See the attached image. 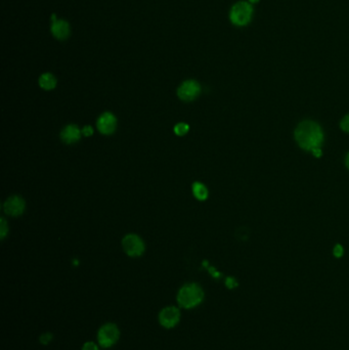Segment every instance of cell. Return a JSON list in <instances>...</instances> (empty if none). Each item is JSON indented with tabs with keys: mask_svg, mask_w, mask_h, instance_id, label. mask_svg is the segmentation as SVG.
<instances>
[{
	"mask_svg": "<svg viewBox=\"0 0 349 350\" xmlns=\"http://www.w3.org/2000/svg\"><path fill=\"white\" fill-rule=\"evenodd\" d=\"M249 2H250L251 4H256V3L259 2V0H249Z\"/></svg>",
	"mask_w": 349,
	"mask_h": 350,
	"instance_id": "cb8c5ba5",
	"label": "cell"
},
{
	"mask_svg": "<svg viewBox=\"0 0 349 350\" xmlns=\"http://www.w3.org/2000/svg\"><path fill=\"white\" fill-rule=\"evenodd\" d=\"M123 250L130 257H139L145 251L143 240L137 235H127L122 241Z\"/></svg>",
	"mask_w": 349,
	"mask_h": 350,
	"instance_id": "5b68a950",
	"label": "cell"
},
{
	"mask_svg": "<svg viewBox=\"0 0 349 350\" xmlns=\"http://www.w3.org/2000/svg\"><path fill=\"white\" fill-rule=\"evenodd\" d=\"M181 321V311L177 306H167L159 314V323L166 329H172Z\"/></svg>",
	"mask_w": 349,
	"mask_h": 350,
	"instance_id": "8992f818",
	"label": "cell"
},
{
	"mask_svg": "<svg viewBox=\"0 0 349 350\" xmlns=\"http://www.w3.org/2000/svg\"><path fill=\"white\" fill-rule=\"evenodd\" d=\"M117 125L116 117L111 113H104L98 120V128L103 135H112Z\"/></svg>",
	"mask_w": 349,
	"mask_h": 350,
	"instance_id": "ba28073f",
	"label": "cell"
},
{
	"mask_svg": "<svg viewBox=\"0 0 349 350\" xmlns=\"http://www.w3.org/2000/svg\"><path fill=\"white\" fill-rule=\"evenodd\" d=\"M120 338V331L117 325L108 323L101 327L98 333L99 345L103 348H110L115 345Z\"/></svg>",
	"mask_w": 349,
	"mask_h": 350,
	"instance_id": "277c9868",
	"label": "cell"
},
{
	"mask_svg": "<svg viewBox=\"0 0 349 350\" xmlns=\"http://www.w3.org/2000/svg\"><path fill=\"white\" fill-rule=\"evenodd\" d=\"M333 253H334V256L337 257V258L342 257V255H343V247L341 245H336L335 248H334Z\"/></svg>",
	"mask_w": 349,
	"mask_h": 350,
	"instance_id": "d6986e66",
	"label": "cell"
},
{
	"mask_svg": "<svg viewBox=\"0 0 349 350\" xmlns=\"http://www.w3.org/2000/svg\"><path fill=\"white\" fill-rule=\"evenodd\" d=\"M201 93V86L195 80L185 81L178 91L179 98L185 102H192L199 97Z\"/></svg>",
	"mask_w": 349,
	"mask_h": 350,
	"instance_id": "52a82bcc",
	"label": "cell"
},
{
	"mask_svg": "<svg viewBox=\"0 0 349 350\" xmlns=\"http://www.w3.org/2000/svg\"><path fill=\"white\" fill-rule=\"evenodd\" d=\"M346 166H347L348 169H349V154H348L347 157H346Z\"/></svg>",
	"mask_w": 349,
	"mask_h": 350,
	"instance_id": "603a6c76",
	"label": "cell"
},
{
	"mask_svg": "<svg viewBox=\"0 0 349 350\" xmlns=\"http://www.w3.org/2000/svg\"><path fill=\"white\" fill-rule=\"evenodd\" d=\"M52 33L58 39H66L70 34V26L66 21L57 20L52 25Z\"/></svg>",
	"mask_w": 349,
	"mask_h": 350,
	"instance_id": "8fae6325",
	"label": "cell"
},
{
	"mask_svg": "<svg viewBox=\"0 0 349 350\" xmlns=\"http://www.w3.org/2000/svg\"><path fill=\"white\" fill-rule=\"evenodd\" d=\"M8 232H9V229H8L7 223L4 218H2V221H0V237H2V239H4L7 236Z\"/></svg>",
	"mask_w": 349,
	"mask_h": 350,
	"instance_id": "2e32d148",
	"label": "cell"
},
{
	"mask_svg": "<svg viewBox=\"0 0 349 350\" xmlns=\"http://www.w3.org/2000/svg\"><path fill=\"white\" fill-rule=\"evenodd\" d=\"M81 138V131L76 125L66 126L61 133V139L64 143L71 145L77 143Z\"/></svg>",
	"mask_w": 349,
	"mask_h": 350,
	"instance_id": "30bf717a",
	"label": "cell"
},
{
	"mask_svg": "<svg viewBox=\"0 0 349 350\" xmlns=\"http://www.w3.org/2000/svg\"><path fill=\"white\" fill-rule=\"evenodd\" d=\"M53 334H51V333H46V334H43V335H41L40 336V338H39V341H40V343L41 344H43V345H48V344H50L52 341H53Z\"/></svg>",
	"mask_w": 349,
	"mask_h": 350,
	"instance_id": "9a60e30c",
	"label": "cell"
},
{
	"mask_svg": "<svg viewBox=\"0 0 349 350\" xmlns=\"http://www.w3.org/2000/svg\"><path fill=\"white\" fill-rule=\"evenodd\" d=\"M82 350H100V348L95 342H86L82 346Z\"/></svg>",
	"mask_w": 349,
	"mask_h": 350,
	"instance_id": "e0dca14e",
	"label": "cell"
},
{
	"mask_svg": "<svg viewBox=\"0 0 349 350\" xmlns=\"http://www.w3.org/2000/svg\"><path fill=\"white\" fill-rule=\"evenodd\" d=\"M313 154H314V156H316L317 158H320V157L322 156V151H321L320 148H318V149H315V150L313 151Z\"/></svg>",
	"mask_w": 349,
	"mask_h": 350,
	"instance_id": "7402d4cb",
	"label": "cell"
},
{
	"mask_svg": "<svg viewBox=\"0 0 349 350\" xmlns=\"http://www.w3.org/2000/svg\"><path fill=\"white\" fill-rule=\"evenodd\" d=\"M193 193H194L195 197L200 201H204L208 197L207 188L204 185H202L201 183H195L193 185Z\"/></svg>",
	"mask_w": 349,
	"mask_h": 350,
	"instance_id": "4fadbf2b",
	"label": "cell"
},
{
	"mask_svg": "<svg viewBox=\"0 0 349 350\" xmlns=\"http://www.w3.org/2000/svg\"><path fill=\"white\" fill-rule=\"evenodd\" d=\"M189 129H190L189 125H188L187 123L182 122V123L177 124L176 127H174V133H176V134H177L178 136H180V137H183V136L187 135V133L189 131Z\"/></svg>",
	"mask_w": 349,
	"mask_h": 350,
	"instance_id": "5bb4252c",
	"label": "cell"
},
{
	"mask_svg": "<svg viewBox=\"0 0 349 350\" xmlns=\"http://www.w3.org/2000/svg\"><path fill=\"white\" fill-rule=\"evenodd\" d=\"M253 16V8L249 3L241 2L236 4L231 11V21L236 26H246Z\"/></svg>",
	"mask_w": 349,
	"mask_h": 350,
	"instance_id": "3957f363",
	"label": "cell"
},
{
	"mask_svg": "<svg viewBox=\"0 0 349 350\" xmlns=\"http://www.w3.org/2000/svg\"><path fill=\"white\" fill-rule=\"evenodd\" d=\"M82 134L85 136V137H90V136H93L94 135V129L91 127V126H85L82 130Z\"/></svg>",
	"mask_w": 349,
	"mask_h": 350,
	"instance_id": "44dd1931",
	"label": "cell"
},
{
	"mask_svg": "<svg viewBox=\"0 0 349 350\" xmlns=\"http://www.w3.org/2000/svg\"><path fill=\"white\" fill-rule=\"evenodd\" d=\"M39 85L46 91H52L54 90L57 85V79L56 77L51 73H46L40 76L39 78Z\"/></svg>",
	"mask_w": 349,
	"mask_h": 350,
	"instance_id": "7c38bea8",
	"label": "cell"
},
{
	"mask_svg": "<svg viewBox=\"0 0 349 350\" xmlns=\"http://www.w3.org/2000/svg\"><path fill=\"white\" fill-rule=\"evenodd\" d=\"M177 299L181 308L192 310L202 303L204 299V291L198 284H186L179 291Z\"/></svg>",
	"mask_w": 349,
	"mask_h": 350,
	"instance_id": "7a4b0ae2",
	"label": "cell"
},
{
	"mask_svg": "<svg viewBox=\"0 0 349 350\" xmlns=\"http://www.w3.org/2000/svg\"><path fill=\"white\" fill-rule=\"evenodd\" d=\"M295 139L303 150L313 152L315 149L321 147L324 141V134L318 123L303 121L295 130Z\"/></svg>",
	"mask_w": 349,
	"mask_h": 350,
	"instance_id": "6da1fadb",
	"label": "cell"
},
{
	"mask_svg": "<svg viewBox=\"0 0 349 350\" xmlns=\"http://www.w3.org/2000/svg\"><path fill=\"white\" fill-rule=\"evenodd\" d=\"M226 286L229 288V289H234L238 286V283L236 282V280L234 278H228L227 281H226Z\"/></svg>",
	"mask_w": 349,
	"mask_h": 350,
	"instance_id": "ffe728a7",
	"label": "cell"
},
{
	"mask_svg": "<svg viewBox=\"0 0 349 350\" xmlns=\"http://www.w3.org/2000/svg\"><path fill=\"white\" fill-rule=\"evenodd\" d=\"M5 212L11 216H19L25 210V202L19 196H13L9 198L4 205Z\"/></svg>",
	"mask_w": 349,
	"mask_h": 350,
	"instance_id": "9c48e42d",
	"label": "cell"
},
{
	"mask_svg": "<svg viewBox=\"0 0 349 350\" xmlns=\"http://www.w3.org/2000/svg\"><path fill=\"white\" fill-rule=\"evenodd\" d=\"M342 130H344L345 133H348L349 134V115L346 116L342 121H341V124H340Z\"/></svg>",
	"mask_w": 349,
	"mask_h": 350,
	"instance_id": "ac0fdd59",
	"label": "cell"
}]
</instances>
